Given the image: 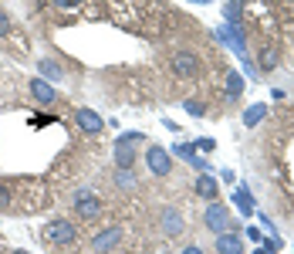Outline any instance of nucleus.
I'll use <instances>...</instances> for the list:
<instances>
[{"label": "nucleus", "mask_w": 294, "mask_h": 254, "mask_svg": "<svg viewBox=\"0 0 294 254\" xmlns=\"http://www.w3.org/2000/svg\"><path fill=\"white\" fill-rule=\"evenodd\" d=\"M57 7H74V4H82V0H54Z\"/></svg>", "instance_id": "nucleus-21"}, {"label": "nucleus", "mask_w": 294, "mask_h": 254, "mask_svg": "<svg viewBox=\"0 0 294 254\" xmlns=\"http://www.w3.org/2000/svg\"><path fill=\"white\" fill-rule=\"evenodd\" d=\"M261 115H264V105H253L250 112L244 115V122H247V125H253V122H261Z\"/></svg>", "instance_id": "nucleus-15"}, {"label": "nucleus", "mask_w": 294, "mask_h": 254, "mask_svg": "<svg viewBox=\"0 0 294 254\" xmlns=\"http://www.w3.org/2000/svg\"><path fill=\"white\" fill-rule=\"evenodd\" d=\"M119 241H122V230L119 227H105V230H98L95 241H91V247H95V254H108L119 247Z\"/></svg>", "instance_id": "nucleus-4"}, {"label": "nucleus", "mask_w": 294, "mask_h": 254, "mask_svg": "<svg viewBox=\"0 0 294 254\" xmlns=\"http://www.w3.org/2000/svg\"><path fill=\"white\" fill-rule=\"evenodd\" d=\"M71 204H74V213H78L82 221H98V217H102V210H105V207H102V200H98V197L91 193L88 187L74 190Z\"/></svg>", "instance_id": "nucleus-1"}, {"label": "nucleus", "mask_w": 294, "mask_h": 254, "mask_svg": "<svg viewBox=\"0 0 294 254\" xmlns=\"http://www.w3.org/2000/svg\"><path fill=\"white\" fill-rule=\"evenodd\" d=\"M115 183H119V190H135L139 187V176H135V170H115Z\"/></svg>", "instance_id": "nucleus-12"}, {"label": "nucleus", "mask_w": 294, "mask_h": 254, "mask_svg": "<svg viewBox=\"0 0 294 254\" xmlns=\"http://www.w3.org/2000/svg\"><path fill=\"white\" fill-rule=\"evenodd\" d=\"M14 254H24V251H14Z\"/></svg>", "instance_id": "nucleus-24"}, {"label": "nucleus", "mask_w": 294, "mask_h": 254, "mask_svg": "<svg viewBox=\"0 0 294 254\" xmlns=\"http://www.w3.org/2000/svg\"><path fill=\"white\" fill-rule=\"evenodd\" d=\"M172 71L180 75V78H193L196 75V55L193 51H176L172 55Z\"/></svg>", "instance_id": "nucleus-7"}, {"label": "nucleus", "mask_w": 294, "mask_h": 254, "mask_svg": "<svg viewBox=\"0 0 294 254\" xmlns=\"http://www.w3.org/2000/svg\"><path fill=\"white\" fill-rule=\"evenodd\" d=\"M139 139H142L139 132H129V136H122V139L115 142V166H122V170H135V153H132V146H135Z\"/></svg>", "instance_id": "nucleus-3"}, {"label": "nucleus", "mask_w": 294, "mask_h": 254, "mask_svg": "<svg viewBox=\"0 0 294 254\" xmlns=\"http://www.w3.org/2000/svg\"><path fill=\"white\" fill-rule=\"evenodd\" d=\"M146 159H149V170H152L155 176H166V173L172 170V159H169V153H166L163 146H152Z\"/></svg>", "instance_id": "nucleus-6"}, {"label": "nucleus", "mask_w": 294, "mask_h": 254, "mask_svg": "<svg viewBox=\"0 0 294 254\" xmlns=\"http://www.w3.org/2000/svg\"><path fill=\"white\" fill-rule=\"evenodd\" d=\"M217 254H244V238H237V234H230V230H223V234H217Z\"/></svg>", "instance_id": "nucleus-9"}, {"label": "nucleus", "mask_w": 294, "mask_h": 254, "mask_svg": "<svg viewBox=\"0 0 294 254\" xmlns=\"http://www.w3.org/2000/svg\"><path fill=\"white\" fill-rule=\"evenodd\" d=\"M31 95L41 102V105H51V102H54V88H51V85H44L41 78H31Z\"/></svg>", "instance_id": "nucleus-11"}, {"label": "nucleus", "mask_w": 294, "mask_h": 254, "mask_svg": "<svg viewBox=\"0 0 294 254\" xmlns=\"http://www.w3.org/2000/svg\"><path fill=\"white\" fill-rule=\"evenodd\" d=\"M183 230V217H180V210H163V234L166 238H176V234H180Z\"/></svg>", "instance_id": "nucleus-10"}, {"label": "nucleus", "mask_w": 294, "mask_h": 254, "mask_svg": "<svg viewBox=\"0 0 294 254\" xmlns=\"http://www.w3.org/2000/svg\"><path fill=\"white\" fill-rule=\"evenodd\" d=\"M196 193L206 197V200H213L217 197V180H213V176H200V180H196Z\"/></svg>", "instance_id": "nucleus-13"}, {"label": "nucleus", "mask_w": 294, "mask_h": 254, "mask_svg": "<svg viewBox=\"0 0 294 254\" xmlns=\"http://www.w3.org/2000/svg\"><path fill=\"white\" fill-rule=\"evenodd\" d=\"M7 207H10V190L0 183V210H7Z\"/></svg>", "instance_id": "nucleus-18"}, {"label": "nucleus", "mask_w": 294, "mask_h": 254, "mask_svg": "<svg viewBox=\"0 0 294 254\" xmlns=\"http://www.w3.org/2000/svg\"><path fill=\"white\" fill-rule=\"evenodd\" d=\"M274 61H278V51H264V55H261V68H270V65H274Z\"/></svg>", "instance_id": "nucleus-16"}, {"label": "nucleus", "mask_w": 294, "mask_h": 254, "mask_svg": "<svg viewBox=\"0 0 294 254\" xmlns=\"http://www.w3.org/2000/svg\"><path fill=\"white\" fill-rule=\"evenodd\" d=\"M74 122H78V129H85L88 136H95V132L105 129V122H102V115H95L91 108H78L74 112Z\"/></svg>", "instance_id": "nucleus-8"}, {"label": "nucleus", "mask_w": 294, "mask_h": 254, "mask_svg": "<svg viewBox=\"0 0 294 254\" xmlns=\"http://www.w3.org/2000/svg\"><path fill=\"white\" fill-rule=\"evenodd\" d=\"M0 34H10V17H7V10H0Z\"/></svg>", "instance_id": "nucleus-20"}, {"label": "nucleus", "mask_w": 294, "mask_h": 254, "mask_svg": "<svg viewBox=\"0 0 294 254\" xmlns=\"http://www.w3.org/2000/svg\"><path fill=\"white\" fill-rule=\"evenodd\" d=\"M203 221H206V227H210L213 234H223V230L230 227V213L223 210L220 204H210V207H206V217H203Z\"/></svg>", "instance_id": "nucleus-5"}, {"label": "nucleus", "mask_w": 294, "mask_h": 254, "mask_svg": "<svg viewBox=\"0 0 294 254\" xmlns=\"http://www.w3.org/2000/svg\"><path fill=\"white\" fill-rule=\"evenodd\" d=\"M257 254H267V251H257Z\"/></svg>", "instance_id": "nucleus-23"}, {"label": "nucleus", "mask_w": 294, "mask_h": 254, "mask_svg": "<svg viewBox=\"0 0 294 254\" xmlns=\"http://www.w3.org/2000/svg\"><path fill=\"white\" fill-rule=\"evenodd\" d=\"M41 71L48 75V78H54V82L61 78V65H57V61H51V58H44V61H41Z\"/></svg>", "instance_id": "nucleus-14"}, {"label": "nucleus", "mask_w": 294, "mask_h": 254, "mask_svg": "<svg viewBox=\"0 0 294 254\" xmlns=\"http://www.w3.org/2000/svg\"><path fill=\"white\" fill-rule=\"evenodd\" d=\"M74 238H78V230H74L71 221H54L44 227V244H51V247H71Z\"/></svg>", "instance_id": "nucleus-2"}, {"label": "nucleus", "mask_w": 294, "mask_h": 254, "mask_svg": "<svg viewBox=\"0 0 294 254\" xmlns=\"http://www.w3.org/2000/svg\"><path fill=\"white\" fill-rule=\"evenodd\" d=\"M183 254H203V251H200V247H196V244H189V247H186V251H183Z\"/></svg>", "instance_id": "nucleus-22"}, {"label": "nucleus", "mask_w": 294, "mask_h": 254, "mask_svg": "<svg viewBox=\"0 0 294 254\" xmlns=\"http://www.w3.org/2000/svg\"><path fill=\"white\" fill-rule=\"evenodd\" d=\"M237 204L244 207V213H250V197H247L244 190H237Z\"/></svg>", "instance_id": "nucleus-19"}, {"label": "nucleus", "mask_w": 294, "mask_h": 254, "mask_svg": "<svg viewBox=\"0 0 294 254\" xmlns=\"http://www.w3.org/2000/svg\"><path fill=\"white\" fill-rule=\"evenodd\" d=\"M227 85H230V95L237 99V95H240V75H230V78H227Z\"/></svg>", "instance_id": "nucleus-17"}]
</instances>
